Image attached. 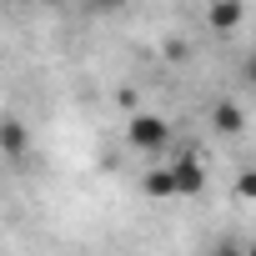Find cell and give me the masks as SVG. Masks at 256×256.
<instances>
[{"label":"cell","instance_id":"cell-1","mask_svg":"<svg viewBox=\"0 0 256 256\" xmlns=\"http://www.w3.org/2000/svg\"><path fill=\"white\" fill-rule=\"evenodd\" d=\"M126 141H131L141 156H161L171 146V120L166 116H151V110H136L126 120Z\"/></svg>","mask_w":256,"mask_h":256},{"label":"cell","instance_id":"cell-2","mask_svg":"<svg viewBox=\"0 0 256 256\" xmlns=\"http://www.w3.org/2000/svg\"><path fill=\"white\" fill-rule=\"evenodd\" d=\"M176 166V186H181V196H201V186H206V161L196 156V151H186L181 161H171Z\"/></svg>","mask_w":256,"mask_h":256},{"label":"cell","instance_id":"cell-3","mask_svg":"<svg viewBox=\"0 0 256 256\" xmlns=\"http://www.w3.org/2000/svg\"><path fill=\"white\" fill-rule=\"evenodd\" d=\"M206 20H211V30H236L241 20H246V0H211L206 6Z\"/></svg>","mask_w":256,"mask_h":256},{"label":"cell","instance_id":"cell-4","mask_svg":"<svg viewBox=\"0 0 256 256\" xmlns=\"http://www.w3.org/2000/svg\"><path fill=\"white\" fill-rule=\"evenodd\" d=\"M141 191H146V196H161V201L181 196V186H176V166H156V171H146Z\"/></svg>","mask_w":256,"mask_h":256},{"label":"cell","instance_id":"cell-5","mask_svg":"<svg viewBox=\"0 0 256 256\" xmlns=\"http://www.w3.org/2000/svg\"><path fill=\"white\" fill-rule=\"evenodd\" d=\"M211 120H216V131L221 136H236L241 131V126H246V110H241V100H216V110H211Z\"/></svg>","mask_w":256,"mask_h":256},{"label":"cell","instance_id":"cell-6","mask_svg":"<svg viewBox=\"0 0 256 256\" xmlns=\"http://www.w3.org/2000/svg\"><path fill=\"white\" fill-rule=\"evenodd\" d=\"M0 146H6V156H10V161H20V156H26V126H20L16 116L0 120Z\"/></svg>","mask_w":256,"mask_h":256},{"label":"cell","instance_id":"cell-7","mask_svg":"<svg viewBox=\"0 0 256 256\" xmlns=\"http://www.w3.org/2000/svg\"><path fill=\"white\" fill-rule=\"evenodd\" d=\"M236 196L256 201V171H241V181H236Z\"/></svg>","mask_w":256,"mask_h":256},{"label":"cell","instance_id":"cell-8","mask_svg":"<svg viewBox=\"0 0 256 256\" xmlns=\"http://www.w3.org/2000/svg\"><path fill=\"white\" fill-rule=\"evenodd\" d=\"M246 86H256V50L246 56Z\"/></svg>","mask_w":256,"mask_h":256},{"label":"cell","instance_id":"cell-9","mask_svg":"<svg viewBox=\"0 0 256 256\" xmlns=\"http://www.w3.org/2000/svg\"><path fill=\"white\" fill-rule=\"evenodd\" d=\"M251 50H256V46H251Z\"/></svg>","mask_w":256,"mask_h":256}]
</instances>
